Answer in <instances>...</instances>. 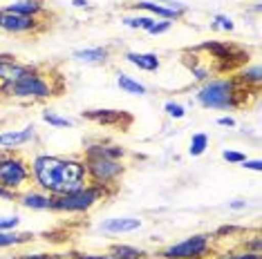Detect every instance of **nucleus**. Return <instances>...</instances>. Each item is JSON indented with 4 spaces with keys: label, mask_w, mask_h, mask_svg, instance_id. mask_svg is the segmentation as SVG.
I'll return each instance as SVG.
<instances>
[{
    "label": "nucleus",
    "mask_w": 262,
    "mask_h": 259,
    "mask_svg": "<svg viewBox=\"0 0 262 259\" xmlns=\"http://www.w3.org/2000/svg\"><path fill=\"white\" fill-rule=\"evenodd\" d=\"M32 184L52 197L79 190L88 184L85 166L81 157H56V154H36L29 161Z\"/></svg>",
    "instance_id": "f257e3e1"
},
{
    "label": "nucleus",
    "mask_w": 262,
    "mask_h": 259,
    "mask_svg": "<svg viewBox=\"0 0 262 259\" xmlns=\"http://www.w3.org/2000/svg\"><path fill=\"white\" fill-rule=\"evenodd\" d=\"M81 159H83V166H85L88 184L103 188V190H108L110 194H115L121 176L126 174V161L92 154V152H83Z\"/></svg>",
    "instance_id": "20e7f679"
},
{
    "label": "nucleus",
    "mask_w": 262,
    "mask_h": 259,
    "mask_svg": "<svg viewBox=\"0 0 262 259\" xmlns=\"http://www.w3.org/2000/svg\"><path fill=\"white\" fill-rule=\"evenodd\" d=\"M247 205H249V203L244 201V199H235V201L229 203V208H231V210H247Z\"/></svg>",
    "instance_id": "ea45409f"
},
{
    "label": "nucleus",
    "mask_w": 262,
    "mask_h": 259,
    "mask_svg": "<svg viewBox=\"0 0 262 259\" xmlns=\"http://www.w3.org/2000/svg\"><path fill=\"white\" fill-rule=\"evenodd\" d=\"M213 252V235H193L157 252L159 259H208Z\"/></svg>",
    "instance_id": "0eeeda50"
},
{
    "label": "nucleus",
    "mask_w": 262,
    "mask_h": 259,
    "mask_svg": "<svg viewBox=\"0 0 262 259\" xmlns=\"http://www.w3.org/2000/svg\"><path fill=\"white\" fill-rule=\"evenodd\" d=\"M32 184L29 161L16 150H0V186L11 192H23Z\"/></svg>",
    "instance_id": "423d86ee"
},
{
    "label": "nucleus",
    "mask_w": 262,
    "mask_h": 259,
    "mask_svg": "<svg viewBox=\"0 0 262 259\" xmlns=\"http://www.w3.org/2000/svg\"><path fill=\"white\" fill-rule=\"evenodd\" d=\"M74 259H112L108 252H101V255H90V252H74Z\"/></svg>",
    "instance_id": "c9c22d12"
},
{
    "label": "nucleus",
    "mask_w": 262,
    "mask_h": 259,
    "mask_svg": "<svg viewBox=\"0 0 262 259\" xmlns=\"http://www.w3.org/2000/svg\"><path fill=\"white\" fill-rule=\"evenodd\" d=\"M240 166L244 170H251V172H260V170H262V161H260V159H244Z\"/></svg>",
    "instance_id": "f704fd0d"
},
{
    "label": "nucleus",
    "mask_w": 262,
    "mask_h": 259,
    "mask_svg": "<svg viewBox=\"0 0 262 259\" xmlns=\"http://www.w3.org/2000/svg\"><path fill=\"white\" fill-rule=\"evenodd\" d=\"M0 29L14 36H23V34H36L43 29V20L32 18V16H20V14H9L3 11L0 16Z\"/></svg>",
    "instance_id": "1a4fd4ad"
},
{
    "label": "nucleus",
    "mask_w": 262,
    "mask_h": 259,
    "mask_svg": "<svg viewBox=\"0 0 262 259\" xmlns=\"http://www.w3.org/2000/svg\"><path fill=\"white\" fill-rule=\"evenodd\" d=\"M34 134H36L34 125H27L23 130H5V132H0V150H18L20 145L34 139Z\"/></svg>",
    "instance_id": "4468645a"
},
{
    "label": "nucleus",
    "mask_w": 262,
    "mask_h": 259,
    "mask_svg": "<svg viewBox=\"0 0 262 259\" xmlns=\"http://www.w3.org/2000/svg\"><path fill=\"white\" fill-rule=\"evenodd\" d=\"M144 226V221L137 219V217H110V219L101 221V230L105 235H126V232H135Z\"/></svg>",
    "instance_id": "2eb2a0df"
},
{
    "label": "nucleus",
    "mask_w": 262,
    "mask_h": 259,
    "mask_svg": "<svg viewBox=\"0 0 262 259\" xmlns=\"http://www.w3.org/2000/svg\"><path fill=\"white\" fill-rule=\"evenodd\" d=\"M0 16H3V9H0Z\"/></svg>",
    "instance_id": "79ce46f5"
},
{
    "label": "nucleus",
    "mask_w": 262,
    "mask_h": 259,
    "mask_svg": "<svg viewBox=\"0 0 262 259\" xmlns=\"http://www.w3.org/2000/svg\"><path fill=\"white\" fill-rule=\"evenodd\" d=\"M3 11L20 14V16H32V18H40V16H45V5H43V0H14V3H9Z\"/></svg>",
    "instance_id": "f3484780"
},
{
    "label": "nucleus",
    "mask_w": 262,
    "mask_h": 259,
    "mask_svg": "<svg viewBox=\"0 0 262 259\" xmlns=\"http://www.w3.org/2000/svg\"><path fill=\"white\" fill-rule=\"evenodd\" d=\"M83 119L97 123L101 127H121L126 130L133 125V116L123 110H85Z\"/></svg>",
    "instance_id": "9d476101"
},
{
    "label": "nucleus",
    "mask_w": 262,
    "mask_h": 259,
    "mask_svg": "<svg viewBox=\"0 0 262 259\" xmlns=\"http://www.w3.org/2000/svg\"><path fill=\"white\" fill-rule=\"evenodd\" d=\"M262 252H249V250H231V252H222L215 259H262Z\"/></svg>",
    "instance_id": "c756f323"
},
{
    "label": "nucleus",
    "mask_w": 262,
    "mask_h": 259,
    "mask_svg": "<svg viewBox=\"0 0 262 259\" xmlns=\"http://www.w3.org/2000/svg\"><path fill=\"white\" fill-rule=\"evenodd\" d=\"M105 252H108L112 259H148L146 250L137 248V246H130V244H112Z\"/></svg>",
    "instance_id": "4be33fe9"
},
{
    "label": "nucleus",
    "mask_w": 262,
    "mask_h": 259,
    "mask_svg": "<svg viewBox=\"0 0 262 259\" xmlns=\"http://www.w3.org/2000/svg\"><path fill=\"white\" fill-rule=\"evenodd\" d=\"M18 226H20V217L18 215L0 217V230H16Z\"/></svg>",
    "instance_id": "72a5a7b5"
},
{
    "label": "nucleus",
    "mask_w": 262,
    "mask_h": 259,
    "mask_svg": "<svg viewBox=\"0 0 262 259\" xmlns=\"http://www.w3.org/2000/svg\"><path fill=\"white\" fill-rule=\"evenodd\" d=\"M164 112H166V116L172 121H182L184 116H186V108H184L182 103H177V101H166L164 103Z\"/></svg>",
    "instance_id": "cd10ccee"
},
{
    "label": "nucleus",
    "mask_w": 262,
    "mask_h": 259,
    "mask_svg": "<svg viewBox=\"0 0 262 259\" xmlns=\"http://www.w3.org/2000/svg\"><path fill=\"white\" fill-rule=\"evenodd\" d=\"M72 56H74V61H79V63L99 65V63L108 61L110 49H108V47H83V49H76Z\"/></svg>",
    "instance_id": "aec40b11"
},
{
    "label": "nucleus",
    "mask_w": 262,
    "mask_h": 259,
    "mask_svg": "<svg viewBox=\"0 0 262 259\" xmlns=\"http://www.w3.org/2000/svg\"><path fill=\"white\" fill-rule=\"evenodd\" d=\"M242 250H249V252H262V239L260 235L255 232L251 235V237H247L242 241Z\"/></svg>",
    "instance_id": "7c9ffc66"
},
{
    "label": "nucleus",
    "mask_w": 262,
    "mask_h": 259,
    "mask_svg": "<svg viewBox=\"0 0 262 259\" xmlns=\"http://www.w3.org/2000/svg\"><path fill=\"white\" fill-rule=\"evenodd\" d=\"M208 145H211L208 134L206 132H195L193 137H190V143H188V154L193 159H198V157H202L208 150Z\"/></svg>",
    "instance_id": "b1692460"
},
{
    "label": "nucleus",
    "mask_w": 262,
    "mask_h": 259,
    "mask_svg": "<svg viewBox=\"0 0 262 259\" xmlns=\"http://www.w3.org/2000/svg\"><path fill=\"white\" fill-rule=\"evenodd\" d=\"M23 208L27 210H36V213H45V210H50V203H52V194H47L43 190H38V188H27V190H23L18 194V199H16Z\"/></svg>",
    "instance_id": "ddd939ff"
},
{
    "label": "nucleus",
    "mask_w": 262,
    "mask_h": 259,
    "mask_svg": "<svg viewBox=\"0 0 262 259\" xmlns=\"http://www.w3.org/2000/svg\"><path fill=\"white\" fill-rule=\"evenodd\" d=\"M58 255H50V252H32V255H18L16 259H56Z\"/></svg>",
    "instance_id": "e433bc0d"
},
{
    "label": "nucleus",
    "mask_w": 262,
    "mask_h": 259,
    "mask_svg": "<svg viewBox=\"0 0 262 259\" xmlns=\"http://www.w3.org/2000/svg\"><path fill=\"white\" fill-rule=\"evenodd\" d=\"M32 69H34L32 63H23L11 54H0V83L18 81L20 76H25L27 72H32Z\"/></svg>",
    "instance_id": "f8f14e48"
},
{
    "label": "nucleus",
    "mask_w": 262,
    "mask_h": 259,
    "mask_svg": "<svg viewBox=\"0 0 262 259\" xmlns=\"http://www.w3.org/2000/svg\"><path fill=\"white\" fill-rule=\"evenodd\" d=\"M244 94L249 90L235 81V76H224V79H208L195 90V101L204 110H235L247 103Z\"/></svg>",
    "instance_id": "7ed1b4c3"
},
{
    "label": "nucleus",
    "mask_w": 262,
    "mask_h": 259,
    "mask_svg": "<svg viewBox=\"0 0 262 259\" xmlns=\"http://www.w3.org/2000/svg\"><path fill=\"white\" fill-rule=\"evenodd\" d=\"M36 239L32 232H18V230H0V250L18 248V246L32 244Z\"/></svg>",
    "instance_id": "412c9836"
},
{
    "label": "nucleus",
    "mask_w": 262,
    "mask_h": 259,
    "mask_svg": "<svg viewBox=\"0 0 262 259\" xmlns=\"http://www.w3.org/2000/svg\"><path fill=\"white\" fill-rule=\"evenodd\" d=\"M211 27L215 29V32H226V34L235 32V22H233V18H231V16H226V14H215V16H213Z\"/></svg>",
    "instance_id": "a878e982"
},
{
    "label": "nucleus",
    "mask_w": 262,
    "mask_h": 259,
    "mask_svg": "<svg viewBox=\"0 0 262 259\" xmlns=\"http://www.w3.org/2000/svg\"><path fill=\"white\" fill-rule=\"evenodd\" d=\"M190 76H193L195 81H200V83H206L208 79H213V69L206 67V65L193 63V65H190Z\"/></svg>",
    "instance_id": "c85d7f7f"
},
{
    "label": "nucleus",
    "mask_w": 262,
    "mask_h": 259,
    "mask_svg": "<svg viewBox=\"0 0 262 259\" xmlns=\"http://www.w3.org/2000/svg\"><path fill=\"white\" fill-rule=\"evenodd\" d=\"M217 125L220 127H235V119H233V116H220Z\"/></svg>",
    "instance_id": "58836bf2"
},
{
    "label": "nucleus",
    "mask_w": 262,
    "mask_h": 259,
    "mask_svg": "<svg viewBox=\"0 0 262 259\" xmlns=\"http://www.w3.org/2000/svg\"><path fill=\"white\" fill-rule=\"evenodd\" d=\"M18 199V192H11V190H5L0 186V201H16Z\"/></svg>",
    "instance_id": "4c0bfd02"
},
{
    "label": "nucleus",
    "mask_w": 262,
    "mask_h": 259,
    "mask_svg": "<svg viewBox=\"0 0 262 259\" xmlns=\"http://www.w3.org/2000/svg\"><path fill=\"white\" fill-rule=\"evenodd\" d=\"M222 159L226 163H233V166H240V163L247 159V154L244 152H240V150H224L222 152Z\"/></svg>",
    "instance_id": "473e14b6"
},
{
    "label": "nucleus",
    "mask_w": 262,
    "mask_h": 259,
    "mask_svg": "<svg viewBox=\"0 0 262 259\" xmlns=\"http://www.w3.org/2000/svg\"><path fill=\"white\" fill-rule=\"evenodd\" d=\"M235 81L244 87V90H251V87H253V92H258L260 85H262V69H260V65L253 63V65L242 67L240 72H237Z\"/></svg>",
    "instance_id": "6ab92c4d"
},
{
    "label": "nucleus",
    "mask_w": 262,
    "mask_h": 259,
    "mask_svg": "<svg viewBox=\"0 0 262 259\" xmlns=\"http://www.w3.org/2000/svg\"><path fill=\"white\" fill-rule=\"evenodd\" d=\"M155 20L157 18H152V16H123L121 18V25H126L128 29H141V32H148L152 25H155Z\"/></svg>",
    "instance_id": "393cba45"
},
{
    "label": "nucleus",
    "mask_w": 262,
    "mask_h": 259,
    "mask_svg": "<svg viewBox=\"0 0 262 259\" xmlns=\"http://www.w3.org/2000/svg\"><path fill=\"white\" fill-rule=\"evenodd\" d=\"M170 27H172V20H162V18H157V20H155V25L148 29L146 34H150V36H162V34L170 32Z\"/></svg>",
    "instance_id": "2f4dec72"
},
{
    "label": "nucleus",
    "mask_w": 262,
    "mask_h": 259,
    "mask_svg": "<svg viewBox=\"0 0 262 259\" xmlns=\"http://www.w3.org/2000/svg\"><path fill=\"white\" fill-rule=\"evenodd\" d=\"M0 101H3V96H0Z\"/></svg>",
    "instance_id": "37998d69"
},
{
    "label": "nucleus",
    "mask_w": 262,
    "mask_h": 259,
    "mask_svg": "<svg viewBox=\"0 0 262 259\" xmlns=\"http://www.w3.org/2000/svg\"><path fill=\"white\" fill-rule=\"evenodd\" d=\"M72 7H76V9H90V0H72Z\"/></svg>",
    "instance_id": "a19ab883"
},
{
    "label": "nucleus",
    "mask_w": 262,
    "mask_h": 259,
    "mask_svg": "<svg viewBox=\"0 0 262 259\" xmlns=\"http://www.w3.org/2000/svg\"><path fill=\"white\" fill-rule=\"evenodd\" d=\"M56 259H58V257H56Z\"/></svg>",
    "instance_id": "c03bdc74"
},
{
    "label": "nucleus",
    "mask_w": 262,
    "mask_h": 259,
    "mask_svg": "<svg viewBox=\"0 0 262 259\" xmlns=\"http://www.w3.org/2000/svg\"><path fill=\"white\" fill-rule=\"evenodd\" d=\"M130 7L135 11H146L152 18L172 20V22L184 18V14L188 11V7L184 3H170V0H137Z\"/></svg>",
    "instance_id": "6e6552de"
},
{
    "label": "nucleus",
    "mask_w": 262,
    "mask_h": 259,
    "mask_svg": "<svg viewBox=\"0 0 262 259\" xmlns=\"http://www.w3.org/2000/svg\"><path fill=\"white\" fill-rule=\"evenodd\" d=\"M200 49L208 51V54H211V61L222 63L224 67H233L237 61H244V58H247V54L240 51L237 47L229 45V43H220V40H208V43H204Z\"/></svg>",
    "instance_id": "9b49d317"
},
{
    "label": "nucleus",
    "mask_w": 262,
    "mask_h": 259,
    "mask_svg": "<svg viewBox=\"0 0 262 259\" xmlns=\"http://www.w3.org/2000/svg\"><path fill=\"white\" fill-rule=\"evenodd\" d=\"M63 92V81L58 74L43 72L34 65L32 72L20 76L11 83H0V96L9 101H27V103H43L52 96Z\"/></svg>",
    "instance_id": "f03ea898"
},
{
    "label": "nucleus",
    "mask_w": 262,
    "mask_h": 259,
    "mask_svg": "<svg viewBox=\"0 0 262 259\" xmlns=\"http://www.w3.org/2000/svg\"><path fill=\"white\" fill-rule=\"evenodd\" d=\"M117 87L121 92L130 94V96H146L148 94V87L144 83H139L137 79H133V76H128V74H117Z\"/></svg>",
    "instance_id": "5701e85b"
},
{
    "label": "nucleus",
    "mask_w": 262,
    "mask_h": 259,
    "mask_svg": "<svg viewBox=\"0 0 262 259\" xmlns=\"http://www.w3.org/2000/svg\"><path fill=\"white\" fill-rule=\"evenodd\" d=\"M110 192L103 188H97L92 184L81 186L79 190L65 192V194H56L52 197L50 210L52 213H70V215H85L90 213L94 205H99L103 199H108Z\"/></svg>",
    "instance_id": "39448f33"
},
{
    "label": "nucleus",
    "mask_w": 262,
    "mask_h": 259,
    "mask_svg": "<svg viewBox=\"0 0 262 259\" xmlns=\"http://www.w3.org/2000/svg\"><path fill=\"white\" fill-rule=\"evenodd\" d=\"M123 58H126V63L135 65L141 72H157L162 67V58L155 54V51H126Z\"/></svg>",
    "instance_id": "dca6fc26"
},
{
    "label": "nucleus",
    "mask_w": 262,
    "mask_h": 259,
    "mask_svg": "<svg viewBox=\"0 0 262 259\" xmlns=\"http://www.w3.org/2000/svg\"><path fill=\"white\" fill-rule=\"evenodd\" d=\"M43 121L45 123H50L52 127H72L74 125V121H70V119H65V116H58L56 112H52V110H43Z\"/></svg>",
    "instance_id": "bb28decb"
},
{
    "label": "nucleus",
    "mask_w": 262,
    "mask_h": 259,
    "mask_svg": "<svg viewBox=\"0 0 262 259\" xmlns=\"http://www.w3.org/2000/svg\"><path fill=\"white\" fill-rule=\"evenodd\" d=\"M83 152H92V154H101V157H108V159H117V161H123L128 157V150L121 148L117 143H108V141H97V143L85 145Z\"/></svg>",
    "instance_id": "a211bd4d"
}]
</instances>
